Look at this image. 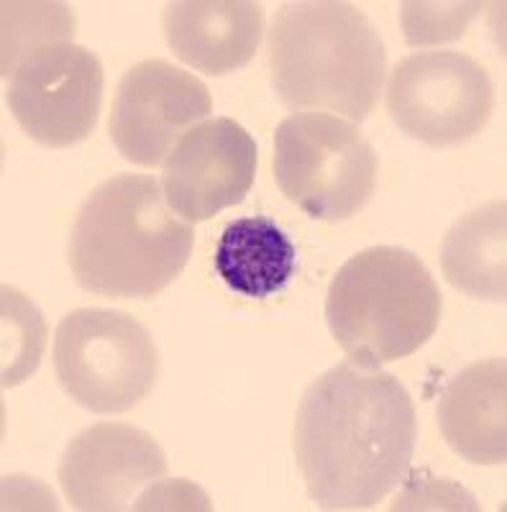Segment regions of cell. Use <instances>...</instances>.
<instances>
[{
  "mask_svg": "<svg viewBox=\"0 0 507 512\" xmlns=\"http://www.w3.org/2000/svg\"><path fill=\"white\" fill-rule=\"evenodd\" d=\"M292 438L310 500L323 510H369L408 474L415 402L392 374L344 361L305 390Z\"/></svg>",
  "mask_w": 507,
  "mask_h": 512,
  "instance_id": "obj_1",
  "label": "cell"
},
{
  "mask_svg": "<svg viewBox=\"0 0 507 512\" xmlns=\"http://www.w3.org/2000/svg\"><path fill=\"white\" fill-rule=\"evenodd\" d=\"M195 233L172 216L149 175H116L88 195L72 226L67 262L82 290L100 297H154L187 267Z\"/></svg>",
  "mask_w": 507,
  "mask_h": 512,
  "instance_id": "obj_2",
  "label": "cell"
},
{
  "mask_svg": "<svg viewBox=\"0 0 507 512\" xmlns=\"http://www.w3.org/2000/svg\"><path fill=\"white\" fill-rule=\"evenodd\" d=\"M267 49L274 90L292 111L344 113L359 123L377 108L387 47L354 3H285L274 16Z\"/></svg>",
  "mask_w": 507,
  "mask_h": 512,
  "instance_id": "obj_3",
  "label": "cell"
},
{
  "mask_svg": "<svg viewBox=\"0 0 507 512\" xmlns=\"http://www.w3.org/2000/svg\"><path fill=\"white\" fill-rule=\"evenodd\" d=\"M436 280L413 251L374 246L341 264L326 297L336 344L362 367L400 361L428 344L441 323Z\"/></svg>",
  "mask_w": 507,
  "mask_h": 512,
  "instance_id": "obj_4",
  "label": "cell"
},
{
  "mask_svg": "<svg viewBox=\"0 0 507 512\" xmlns=\"http://www.w3.org/2000/svg\"><path fill=\"white\" fill-rule=\"evenodd\" d=\"M52 359L62 390L95 415L139 408L162 372L149 328L134 315L105 308L72 310L59 320Z\"/></svg>",
  "mask_w": 507,
  "mask_h": 512,
  "instance_id": "obj_5",
  "label": "cell"
},
{
  "mask_svg": "<svg viewBox=\"0 0 507 512\" xmlns=\"http://www.w3.org/2000/svg\"><path fill=\"white\" fill-rule=\"evenodd\" d=\"M272 167L290 203L315 221L341 223L372 200L379 162L359 123L295 113L277 126Z\"/></svg>",
  "mask_w": 507,
  "mask_h": 512,
  "instance_id": "obj_6",
  "label": "cell"
},
{
  "mask_svg": "<svg viewBox=\"0 0 507 512\" xmlns=\"http://www.w3.org/2000/svg\"><path fill=\"white\" fill-rule=\"evenodd\" d=\"M495 111V85L477 59L461 52H418L397 64L387 113L397 128L433 149L464 144Z\"/></svg>",
  "mask_w": 507,
  "mask_h": 512,
  "instance_id": "obj_7",
  "label": "cell"
},
{
  "mask_svg": "<svg viewBox=\"0 0 507 512\" xmlns=\"http://www.w3.org/2000/svg\"><path fill=\"white\" fill-rule=\"evenodd\" d=\"M103 90L100 59L72 41H57L18 62L8 85V105L24 134L49 149H65L95 131Z\"/></svg>",
  "mask_w": 507,
  "mask_h": 512,
  "instance_id": "obj_8",
  "label": "cell"
},
{
  "mask_svg": "<svg viewBox=\"0 0 507 512\" xmlns=\"http://www.w3.org/2000/svg\"><path fill=\"white\" fill-rule=\"evenodd\" d=\"M213 113L205 82L167 59H144L118 80L108 134L118 154L139 167H159L177 141Z\"/></svg>",
  "mask_w": 507,
  "mask_h": 512,
  "instance_id": "obj_9",
  "label": "cell"
},
{
  "mask_svg": "<svg viewBox=\"0 0 507 512\" xmlns=\"http://www.w3.org/2000/svg\"><path fill=\"white\" fill-rule=\"evenodd\" d=\"M257 141L231 118L190 128L162 169L167 205L187 223H200L244 203L257 180Z\"/></svg>",
  "mask_w": 507,
  "mask_h": 512,
  "instance_id": "obj_10",
  "label": "cell"
},
{
  "mask_svg": "<svg viewBox=\"0 0 507 512\" xmlns=\"http://www.w3.org/2000/svg\"><path fill=\"white\" fill-rule=\"evenodd\" d=\"M167 472L159 443L123 423L90 425L70 441L59 461V484L75 510H126L131 497Z\"/></svg>",
  "mask_w": 507,
  "mask_h": 512,
  "instance_id": "obj_11",
  "label": "cell"
},
{
  "mask_svg": "<svg viewBox=\"0 0 507 512\" xmlns=\"http://www.w3.org/2000/svg\"><path fill=\"white\" fill-rule=\"evenodd\" d=\"M164 36L180 62L210 77L241 70L264 36V8L254 0H180L164 8Z\"/></svg>",
  "mask_w": 507,
  "mask_h": 512,
  "instance_id": "obj_12",
  "label": "cell"
},
{
  "mask_svg": "<svg viewBox=\"0 0 507 512\" xmlns=\"http://www.w3.org/2000/svg\"><path fill=\"white\" fill-rule=\"evenodd\" d=\"M505 359L474 361L449 379L438 400V425L461 459L482 466L507 461Z\"/></svg>",
  "mask_w": 507,
  "mask_h": 512,
  "instance_id": "obj_13",
  "label": "cell"
},
{
  "mask_svg": "<svg viewBox=\"0 0 507 512\" xmlns=\"http://www.w3.org/2000/svg\"><path fill=\"white\" fill-rule=\"evenodd\" d=\"M507 205L492 200L446 231L441 244L443 277L454 290L479 300L507 297Z\"/></svg>",
  "mask_w": 507,
  "mask_h": 512,
  "instance_id": "obj_14",
  "label": "cell"
},
{
  "mask_svg": "<svg viewBox=\"0 0 507 512\" xmlns=\"http://www.w3.org/2000/svg\"><path fill=\"white\" fill-rule=\"evenodd\" d=\"M213 262L228 290L249 300H267L292 280L295 244L269 218H239L223 228Z\"/></svg>",
  "mask_w": 507,
  "mask_h": 512,
  "instance_id": "obj_15",
  "label": "cell"
},
{
  "mask_svg": "<svg viewBox=\"0 0 507 512\" xmlns=\"http://www.w3.org/2000/svg\"><path fill=\"white\" fill-rule=\"evenodd\" d=\"M3 77L13 75L29 52L72 41L75 16L65 3H3Z\"/></svg>",
  "mask_w": 507,
  "mask_h": 512,
  "instance_id": "obj_16",
  "label": "cell"
},
{
  "mask_svg": "<svg viewBox=\"0 0 507 512\" xmlns=\"http://www.w3.org/2000/svg\"><path fill=\"white\" fill-rule=\"evenodd\" d=\"M47 326L39 310L13 287H3V387H16L36 372Z\"/></svg>",
  "mask_w": 507,
  "mask_h": 512,
  "instance_id": "obj_17",
  "label": "cell"
},
{
  "mask_svg": "<svg viewBox=\"0 0 507 512\" xmlns=\"http://www.w3.org/2000/svg\"><path fill=\"white\" fill-rule=\"evenodd\" d=\"M482 3H405L403 34L410 47L443 44L464 36Z\"/></svg>",
  "mask_w": 507,
  "mask_h": 512,
  "instance_id": "obj_18",
  "label": "cell"
}]
</instances>
